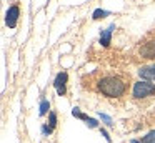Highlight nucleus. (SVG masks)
Here are the masks:
<instances>
[{"instance_id": "f257e3e1", "label": "nucleus", "mask_w": 155, "mask_h": 143, "mask_svg": "<svg viewBox=\"0 0 155 143\" xmlns=\"http://www.w3.org/2000/svg\"><path fill=\"white\" fill-rule=\"evenodd\" d=\"M97 88L107 98H120L127 93V82L118 75H105L97 82Z\"/></svg>"}, {"instance_id": "f03ea898", "label": "nucleus", "mask_w": 155, "mask_h": 143, "mask_svg": "<svg viewBox=\"0 0 155 143\" xmlns=\"http://www.w3.org/2000/svg\"><path fill=\"white\" fill-rule=\"evenodd\" d=\"M155 95V83H150L147 80H140L134 85V90H132V96L135 100H142L147 98V96H153Z\"/></svg>"}, {"instance_id": "7ed1b4c3", "label": "nucleus", "mask_w": 155, "mask_h": 143, "mask_svg": "<svg viewBox=\"0 0 155 143\" xmlns=\"http://www.w3.org/2000/svg\"><path fill=\"white\" fill-rule=\"evenodd\" d=\"M138 55L147 60H155V37L148 38L138 47Z\"/></svg>"}, {"instance_id": "20e7f679", "label": "nucleus", "mask_w": 155, "mask_h": 143, "mask_svg": "<svg viewBox=\"0 0 155 143\" xmlns=\"http://www.w3.org/2000/svg\"><path fill=\"white\" fill-rule=\"evenodd\" d=\"M67 80H68V75L67 72H60L57 76H55V82H54V86L55 90H57L58 95H65V92H67Z\"/></svg>"}, {"instance_id": "39448f33", "label": "nucleus", "mask_w": 155, "mask_h": 143, "mask_svg": "<svg viewBox=\"0 0 155 143\" xmlns=\"http://www.w3.org/2000/svg\"><path fill=\"white\" fill-rule=\"evenodd\" d=\"M18 15H20V10H18L17 5H12L10 8L7 10V15H5V22L10 28H15L17 27V20H18Z\"/></svg>"}, {"instance_id": "423d86ee", "label": "nucleus", "mask_w": 155, "mask_h": 143, "mask_svg": "<svg viewBox=\"0 0 155 143\" xmlns=\"http://www.w3.org/2000/svg\"><path fill=\"white\" fill-rule=\"evenodd\" d=\"M138 75L145 80H155V65L142 67V68L138 70Z\"/></svg>"}, {"instance_id": "0eeeda50", "label": "nucleus", "mask_w": 155, "mask_h": 143, "mask_svg": "<svg viewBox=\"0 0 155 143\" xmlns=\"http://www.w3.org/2000/svg\"><path fill=\"white\" fill-rule=\"evenodd\" d=\"M114 28H115V25H110L108 28L102 30V33H100V43L104 47L110 45V38H112V32H114Z\"/></svg>"}, {"instance_id": "6e6552de", "label": "nucleus", "mask_w": 155, "mask_h": 143, "mask_svg": "<svg viewBox=\"0 0 155 143\" xmlns=\"http://www.w3.org/2000/svg\"><path fill=\"white\" fill-rule=\"evenodd\" d=\"M142 143H155V130H152V132H148L147 135L143 136V138L140 140Z\"/></svg>"}, {"instance_id": "1a4fd4ad", "label": "nucleus", "mask_w": 155, "mask_h": 143, "mask_svg": "<svg viewBox=\"0 0 155 143\" xmlns=\"http://www.w3.org/2000/svg\"><path fill=\"white\" fill-rule=\"evenodd\" d=\"M48 110H50V103H48V100H42V103H40V115L44 116V115H47L48 113Z\"/></svg>"}, {"instance_id": "9d476101", "label": "nucleus", "mask_w": 155, "mask_h": 143, "mask_svg": "<svg viewBox=\"0 0 155 143\" xmlns=\"http://www.w3.org/2000/svg\"><path fill=\"white\" fill-rule=\"evenodd\" d=\"M108 15V12L107 10H102V8H97L94 12V15H92V18L94 20H98V18H104V17H107Z\"/></svg>"}, {"instance_id": "9b49d317", "label": "nucleus", "mask_w": 155, "mask_h": 143, "mask_svg": "<svg viewBox=\"0 0 155 143\" xmlns=\"http://www.w3.org/2000/svg\"><path fill=\"white\" fill-rule=\"evenodd\" d=\"M72 115L77 116V118H80V120H85V122L88 120V116H87V115H84V113L80 112V108H77V106H75V108L72 110Z\"/></svg>"}, {"instance_id": "f8f14e48", "label": "nucleus", "mask_w": 155, "mask_h": 143, "mask_svg": "<svg viewBox=\"0 0 155 143\" xmlns=\"http://www.w3.org/2000/svg\"><path fill=\"white\" fill-rule=\"evenodd\" d=\"M55 125H57V115H55V112H50V123H48V126L55 128Z\"/></svg>"}, {"instance_id": "ddd939ff", "label": "nucleus", "mask_w": 155, "mask_h": 143, "mask_svg": "<svg viewBox=\"0 0 155 143\" xmlns=\"http://www.w3.org/2000/svg\"><path fill=\"white\" fill-rule=\"evenodd\" d=\"M100 118L104 120V122L107 123L108 126H112V125H114V123H112V118H110V116H108V115H105V113H100Z\"/></svg>"}, {"instance_id": "4468645a", "label": "nucleus", "mask_w": 155, "mask_h": 143, "mask_svg": "<svg viewBox=\"0 0 155 143\" xmlns=\"http://www.w3.org/2000/svg\"><path fill=\"white\" fill-rule=\"evenodd\" d=\"M87 125L90 126V128H97V126H98V123H97V120H94V118H88V120H87Z\"/></svg>"}, {"instance_id": "2eb2a0df", "label": "nucleus", "mask_w": 155, "mask_h": 143, "mask_svg": "<svg viewBox=\"0 0 155 143\" xmlns=\"http://www.w3.org/2000/svg\"><path fill=\"white\" fill-rule=\"evenodd\" d=\"M42 132H44V135H50V133L54 132V128H50L48 125H44L42 126Z\"/></svg>"}, {"instance_id": "dca6fc26", "label": "nucleus", "mask_w": 155, "mask_h": 143, "mask_svg": "<svg viewBox=\"0 0 155 143\" xmlns=\"http://www.w3.org/2000/svg\"><path fill=\"white\" fill-rule=\"evenodd\" d=\"M100 133H102V136H105V140H107V141H108V143H110V136H108V133H107V132H105V130H104V128H100Z\"/></svg>"}, {"instance_id": "f3484780", "label": "nucleus", "mask_w": 155, "mask_h": 143, "mask_svg": "<svg viewBox=\"0 0 155 143\" xmlns=\"http://www.w3.org/2000/svg\"><path fill=\"white\" fill-rule=\"evenodd\" d=\"M130 143H142V141H138V140H132Z\"/></svg>"}]
</instances>
